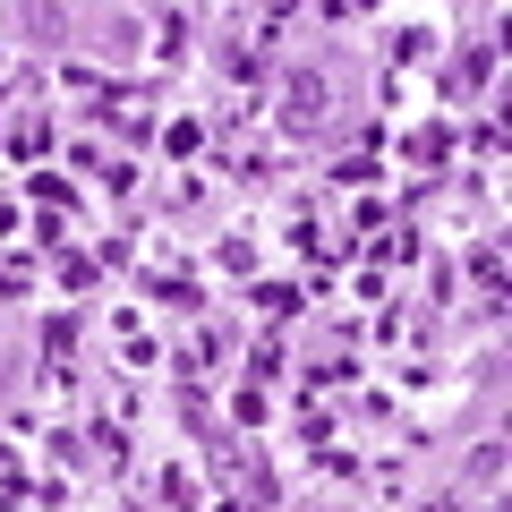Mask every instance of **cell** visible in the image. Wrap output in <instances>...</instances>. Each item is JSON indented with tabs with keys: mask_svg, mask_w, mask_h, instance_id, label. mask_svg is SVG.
I'll use <instances>...</instances> for the list:
<instances>
[{
	"mask_svg": "<svg viewBox=\"0 0 512 512\" xmlns=\"http://www.w3.org/2000/svg\"><path fill=\"white\" fill-rule=\"evenodd\" d=\"M316 103H325V86H316V77H291V120H299V128L316 120Z\"/></svg>",
	"mask_w": 512,
	"mask_h": 512,
	"instance_id": "cell-1",
	"label": "cell"
}]
</instances>
